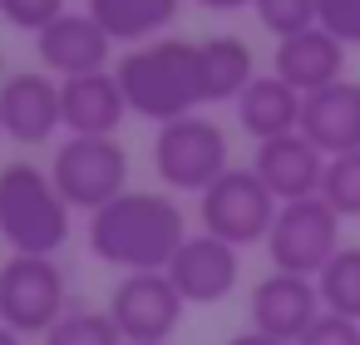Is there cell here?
<instances>
[{"mask_svg":"<svg viewBox=\"0 0 360 345\" xmlns=\"http://www.w3.org/2000/svg\"><path fill=\"white\" fill-rule=\"evenodd\" d=\"M89 252L104 266L129 271H168L178 247L193 237L173 193H119L99 212H89Z\"/></svg>","mask_w":360,"mask_h":345,"instance_id":"1","label":"cell"},{"mask_svg":"<svg viewBox=\"0 0 360 345\" xmlns=\"http://www.w3.org/2000/svg\"><path fill=\"white\" fill-rule=\"evenodd\" d=\"M119 89L129 99V114L148 119V124H173L188 119L207 104V74H202V40H148L134 45L119 65Z\"/></svg>","mask_w":360,"mask_h":345,"instance_id":"2","label":"cell"},{"mask_svg":"<svg viewBox=\"0 0 360 345\" xmlns=\"http://www.w3.org/2000/svg\"><path fill=\"white\" fill-rule=\"evenodd\" d=\"M70 202L60 197L50 168L15 158L0 168V237L11 252L55 256L70 242Z\"/></svg>","mask_w":360,"mask_h":345,"instance_id":"3","label":"cell"},{"mask_svg":"<svg viewBox=\"0 0 360 345\" xmlns=\"http://www.w3.org/2000/svg\"><path fill=\"white\" fill-rule=\"evenodd\" d=\"M227 134L217 119L207 114H188L158 129L153 138V173L163 178V188L173 193H207L222 173H227Z\"/></svg>","mask_w":360,"mask_h":345,"instance_id":"4","label":"cell"},{"mask_svg":"<svg viewBox=\"0 0 360 345\" xmlns=\"http://www.w3.org/2000/svg\"><path fill=\"white\" fill-rule=\"evenodd\" d=\"M340 212L326 197H301V202H281L271 232H266V256L271 271H291V276H321L326 261L340 252Z\"/></svg>","mask_w":360,"mask_h":345,"instance_id":"5","label":"cell"},{"mask_svg":"<svg viewBox=\"0 0 360 345\" xmlns=\"http://www.w3.org/2000/svg\"><path fill=\"white\" fill-rule=\"evenodd\" d=\"M50 178L60 197L79 212H99L119 193H129V153L119 138H65L50 158Z\"/></svg>","mask_w":360,"mask_h":345,"instance_id":"6","label":"cell"},{"mask_svg":"<svg viewBox=\"0 0 360 345\" xmlns=\"http://www.w3.org/2000/svg\"><path fill=\"white\" fill-rule=\"evenodd\" d=\"M281 202L266 193V183L252 173V168H227L202 197H198V222L202 232H212L217 242L227 247H252V242H266L271 222H276Z\"/></svg>","mask_w":360,"mask_h":345,"instance_id":"7","label":"cell"},{"mask_svg":"<svg viewBox=\"0 0 360 345\" xmlns=\"http://www.w3.org/2000/svg\"><path fill=\"white\" fill-rule=\"evenodd\" d=\"M70 311V286L55 256H25L11 252L0 266V320L20 335H45Z\"/></svg>","mask_w":360,"mask_h":345,"instance_id":"8","label":"cell"},{"mask_svg":"<svg viewBox=\"0 0 360 345\" xmlns=\"http://www.w3.org/2000/svg\"><path fill=\"white\" fill-rule=\"evenodd\" d=\"M109 320L119 325L124 340H168L183 325L188 301L168 281V271H129L109 291Z\"/></svg>","mask_w":360,"mask_h":345,"instance_id":"9","label":"cell"},{"mask_svg":"<svg viewBox=\"0 0 360 345\" xmlns=\"http://www.w3.org/2000/svg\"><path fill=\"white\" fill-rule=\"evenodd\" d=\"M247 315H252V330L296 345V340L326 315V306H321V291H316L311 276L266 271V276L252 286V296H247Z\"/></svg>","mask_w":360,"mask_h":345,"instance_id":"10","label":"cell"},{"mask_svg":"<svg viewBox=\"0 0 360 345\" xmlns=\"http://www.w3.org/2000/svg\"><path fill=\"white\" fill-rule=\"evenodd\" d=\"M237 276H242V256L237 247L217 242L212 232H193L178 256L168 261V281L178 286V296L188 306H217L237 291Z\"/></svg>","mask_w":360,"mask_h":345,"instance_id":"11","label":"cell"},{"mask_svg":"<svg viewBox=\"0 0 360 345\" xmlns=\"http://www.w3.org/2000/svg\"><path fill=\"white\" fill-rule=\"evenodd\" d=\"M0 124H6V138L40 148L65 129V109H60V79L50 74H11L0 84Z\"/></svg>","mask_w":360,"mask_h":345,"instance_id":"12","label":"cell"},{"mask_svg":"<svg viewBox=\"0 0 360 345\" xmlns=\"http://www.w3.org/2000/svg\"><path fill=\"white\" fill-rule=\"evenodd\" d=\"M326 153L306 138V134H286L271 143H257L252 153V173L266 183V193L276 202H301V197H321L326 183Z\"/></svg>","mask_w":360,"mask_h":345,"instance_id":"13","label":"cell"},{"mask_svg":"<svg viewBox=\"0 0 360 345\" xmlns=\"http://www.w3.org/2000/svg\"><path fill=\"white\" fill-rule=\"evenodd\" d=\"M109 35L104 25L89 15V11H65L50 30L35 35V55L50 74L60 79H75V74H99L109 70Z\"/></svg>","mask_w":360,"mask_h":345,"instance_id":"14","label":"cell"},{"mask_svg":"<svg viewBox=\"0 0 360 345\" xmlns=\"http://www.w3.org/2000/svg\"><path fill=\"white\" fill-rule=\"evenodd\" d=\"M60 109H65V129L75 138H114V129L129 119V99H124L114 70L60 79Z\"/></svg>","mask_w":360,"mask_h":345,"instance_id":"15","label":"cell"},{"mask_svg":"<svg viewBox=\"0 0 360 345\" xmlns=\"http://www.w3.org/2000/svg\"><path fill=\"white\" fill-rule=\"evenodd\" d=\"M271 74L286 79V84L306 99V94H316V89L345 79V45H340L335 35H326L321 25H311V30H301V35L276 40Z\"/></svg>","mask_w":360,"mask_h":345,"instance_id":"16","label":"cell"},{"mask_svg":"<svg viewBox=\"0 0 360 345\" xmlns=\"http://www.w3.org/2000/svg\"><path fill=\"white\" fill-rule=\"evenodd\" d=\"M301 134L326 158L355 153L360 148V84L355 79H335V84L306 94V104H301Z\"/></svg>","mask_w":360,"mask_h":345,"instance_id":"17","label":"cell"},{"mask_svg":"<svg viewBox=\"0 0 360 345\" xmlns=\"http://www.w3.org/2000/svg\"><path fill=\"white\" fill-rule=\"evenodd\" d=\"M301 104H306V99H301L286 79L257 74V79L242 89V99H237V124H242L247 138L271 143V138L301 134Z\"/></svg>","mask_w":360,"mask_h":345,"instance_id":"18","label":"cell"},{"mask_svg":"<svg viewBox=\"0 0 360 345\" xmlns=\"http://www.w3.org/2000/svg\"><path fill=\"white\" fill-rule=\"evenodd\" d=\"M178 11H183V0H89V15L104 25V35L129 50L163 40V30L178 20Z\"/></svg>","mask_w":360,"mask_h":345,"instance_id":"19","label":"cell"},{"mask_svg":"<svg viewBox=\"0 0 360 345\" xmlns=\"http://www.w3.org/2000/svg\"><path fill=\"white\" fill-rule=\"evenodd\" d=\"M202 74H207V104H237L242 89L257 79V55L237 35H212L202 40Z\"/></svg>","mask_w":360,"mask_h":345,"instance_id":"20","label":"cell"},{"mask_svg":"<svg viewBox=\"0 0 360 345\" xmlns=\"http://www.w3.org/2000/svg\"><path fill=\"white\" fill-rule=\"evenodd\" d=\"M316 291H321V306L330 315L360 320V247H340L326 261V271L316 276Z\"/></svg>","mask_w":360,"mask_h":345,"instance_id":"21","label":"cell"},{"mask_svg":"<svg viewBox=\"0 0 360 345\" xmlns=\"http://www.w3.org/2000/svg\"><path fill=\"white\" fill-rule=\"evenodd\" d=\"M40 345H124L119 325L109 320V311H94V306H70L45 335Z\"/></svg>","mask_w":360,"mask_h":345,"instance_id":"22","label":"cell"},{"mask_svg":"<svg viewBox=\"0 0 360 345\" xmlns=\"http://www.w3.org/2000/svg\"><path fill=\"white\" fill-rule=\"evenodd\" d=\"M321 197H326L340 217H360V148H355V153H340V158L326 163Z\"/></svg>","mask_w":360,"mask_h":345,"instance_id":"23","label":"cell"},{"mask_svg":"<svg viewBox=\"0 0 360 345\" xmlns=\"http://www.w3.org/2000/svg\"><path fill=\"white\" fill-rule=\"evenodd\" d=\"M252 11H257V20H262L276 40L301 35V30L316 25V0H252Z\"/></svg>","mask_w":360,"mask_h":345,"instance_id":"24","label":"cell"},{"mask_svg":"<svg viewBox=\"0 0 360 345\" xmlns=\"http://www.w3.org/2000/svg\"><path fill=\"white\" fill-rule=\"evenodd\" d=\"M0 15H6V25H15L25 35H40L65 15V0H0Z\"/></svg>","mask_w":360,"mask_h":345,"instance_id":"25","label":"cell"},{"mask_svg":"<svg viewBox=\"0 0 360 345\" xmlns=\"http://www.w3.org/2000/svg\"><path fill=\"white\" fill-rule=\"evenodd\" d=\"M316 25L335 35L345 50L360 45V0H316Z\"/></svg>","mask_w":360,"mask_h":345,"instance_id":"26","label":"cell"},{"mask_svg":"<svg viewBox=\"0 0 360 345\" xmlns=\"http://www.w3.org/2000/svg\"><path fill=\"white\" fill-rule=\"evenodd\" d=\"M296 345H360V320H345V315H321Z\"/></svg>","mask_w":360,"mask_h":345,"instance_id":"27","label":"cell"},{"mask_svg":"<svg viewBox=\"0 0 360 345\" xmlns=\"http://www.w3.org/2000/svg\"><path fill=\"white\" fill-rule=\"evenodd\" d=\"M227 345H286V340H276V335H262V330H252V325H247V330H242V335H232Z\"/></svg>","mask_w":360,"mask_h":345,"instance_id":"28","label":"cell"},{"mask_svg":"<svg viewBox=\"0 0 360 345\" xmlns=\"http://www.w3.org/2000/svg\"><path fill=\"white\" fill-rule=\"evenodd\" d=\"M202 11H242V6H252V0H198Z\"/></svg>","mask_w":360,"mask_h":345,"instance_id":"29","label":"cell"},{"mask_svg":"<svg viewBox=\"0 0 360 345\" xmlns=\"http://www.w3.org/2000/svg\"><path fill=\"white\" fill-rule=\"evenodd\" d=\"M0 345H25V335H20V330H11L6 320H0Z\"/></svg>","mask_w":360,"mask_h":345,"instance_id":"30","label":"cell"},{"mask_svg":"<svg viewBox=\"0 0 360 345\" xmlns=\"http://www.w3.org/2000/svg\"><path fill=\"white\" fill-rule=\"evenodd\" d=\"M124 345H168V340H124Z\"/></svg>","mask_w":360,"mask_h":345,"instance_id":"31","label":"cell"},{"mask_svg":"<svg viewBox=\"0 0 360 345\" xmlns=\"http://www.w3.org/2000/svg\"><path fill=\"white\" fill-rule=\"evenodd\" d=\"M0 134H6V124H0Z\"/></svg>","mask_w":360,"mask_h":345,"instance_id":"32","label":"cell"}]
</instances>
